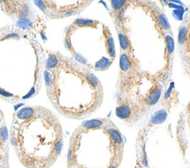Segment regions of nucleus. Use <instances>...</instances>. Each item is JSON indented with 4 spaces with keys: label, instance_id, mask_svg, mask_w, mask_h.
I'll list each match as a JSON object with an SVG mask.
<instances>
[{
    "label": "nucleus",
    "instance_id": "obj_7",
    "mask_svg": "<svg viewBox=\"0 0 190 168\" xmlns=\"http://www.w3.org/2000/svg\"><path fill=\"white\" fill-rule=\"evenodd\" d=\"M116 114L121 119H126V118H128L130 116L131 110H130L128 106L123 104V105H121L117 108Z\"/></svg>",
    "mask_w": 190,
    "mask_h": 168
},
{
    "label": "nucleus",
    "instance_id": "obj_5",
    "mask_svg": "<svg viewBox=\"0 0 190 168\" xmlns=\"http://www.w3.org/2000/svg\"><path fill=\"white\" fill-rule=\"evenodd\" d=\"M34 5L39 8L40 11L49 19H60L68 16L71 13L77 10L79 2L73 4V2L65 1H34Z\"/></svg>",
    "mask_w": 190,
    "mask_h": 168
},
{
    "label": "nucleus",
    "instance_id": "obj_4",
    "mask_svg": "<svg viewBox=\"0 0 190 168\" xmlns=\"http://www.w3.org/2000/svg\"><path fill=\"white\" fill-rule=\"evenodd\" d=\"M29 1H0L2 10L11 17L16 25L35 35L43 36L46 30L47 17L42 16Z\"/></svg>",
    "mask_w": 190,
    "mask_h": 168
},
{
    "label": "nucleus",
    "instance_id": "obj_10",
    "mask_svg": "<svg viewBox=\"0 0 190 168\" xmlns=\"http://www.w3.org/2000/svg\"><path fill=\"white\" fill-rule=\"evenodd\" d=\"M120 40L121 47L123 49H126V47H128V39L123 34H120Z\"/></svg>",
    "mask_w": 190,
    "mask_h": 168
},
{
    "label": "nucleus",
    "instance_id": "obj_6",
    "mask_svg": "<svg viewBox=\"0 0 190 168\" xmlns=\"http://www.w3.org/2000/svg\"><path fill=\"white\" fill-rule=\"evenodd\" d=\"M9 135L2 109L0 108V168H10Z\"/></svg>",
    "mask_w": 190,
    "mask_h": 168
},
{
    "label": "nucleus",
    "instance_id": "obj_8",
    "mask_svg": "<svg viewBox=\"0 0 190 168\" xmlns=\"http://www.w3.org/2000/svg\"><path fill=\"white\" fill-rule=\"evenodd\" d=\"M120 68L122 70H128L130 68V62L128 59L127 58L126 55L121 56L120 59Z\"/></svg>",
    "mask_w": 190,
    "mask_h": 168
},
{
    "label": "nucleus",
    "instance_id": "obj_1",
    "mask_svg": "<svg viewBox=\"0 0 190 168\" xmlns=\"http://www.w3.org/2000/svg\"><path fill=\"white\" fill-rule=\"evenodd\" d=\"M46 51L37 36L16 24L0 28V98L26 103L44 81Z\"/></svg>",
    "mask_w": 190,
    "mask_h": 168
},
{
    "label": "nucleus",
    "instance_id": "obj_9",
    "mask_svg": "<svg viewBox=\"0 0 190 168\" xmlns=\"http://www.w3.org/2000/svg\"><path fill=\"white\" fill-rule=\"evenodd\" d=\"M166 113L163 110L161 111H159L158 113H157L156 115L154 116V118H153V121L155 123H160L162 122L163 121H164V119L166 118Z\"/></svg>",
    "mask_w": 190,
    "mask_h": 168
},
{
    "label": "nucleus",
    "instance_id": "obj_3",
    "mask_svg": "<svg viewBox=\"0 0 190 168\" xmlns=\"http://www.w3.org/2000/svg\"><path fill=\"white\" fill-rule=\"evenodd\" d=\"M44 83L49 101L61 115L81 119L95 107L97 79L82 64L58 51H46Z\"/></svg>",
    "mask_w": 190,
    "mask_h": 168
},
{
    "label": "nucleus",
    "instance_id": "obj_2",
    "mask_svg": "<svg viewBox=\"0 0 190 168\" xmlns=\"http://www.w3.org/2000/svg\"><path fill=\"white\" fill-rule=\"evenodd\" d=\"M10 144L26 168H50L60 155L62 127L58 117L40 105H25L14 112L8 130Z\"/></svg>",
    "mask_w": 190,
    "mask_h": 168
}]
</instances>
